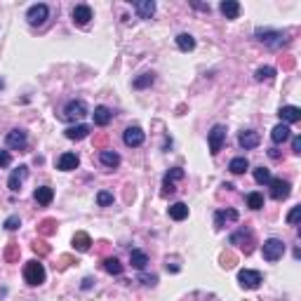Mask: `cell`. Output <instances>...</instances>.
Wrapping results in <instances>:
<instances>
[{
  "label": "cell",
  "mask_w": 301,
  "mask_h": 301,
  "mask_svg": "<svg viewBox=\"0 0 301 301\" xmlns=\"http://www.w3.org/2000/svg\"><path fill=\"white\" fill-rule=\"evenodd\" d=\"M247 205H250L252 209H261L264 207V196H261L259 190H252V193L247 196Z\"/></svg>",
  "instance_id": "obj_32"
},
{
  "label": "cell",
  "mask_w": 301,
  "mask_h": 301,
  "mask_svg": "<svg viewBox=\"0 0 301 301\" xmlns=\"http://www.w3.org/2000/svg\"><path fill=\"white\" fill-rule=\"evenodd\" d=\"M238 283H240V287H245V289H257L259 285L264 283V278H261V273H259V270L242 268L238 273Z\"/></svg>",
  "instance_id": "obj_6"
},
{
  "label": "cell",
  "mask_w": 301,
  "mask_h": 301,
  "mask_svg": "<svg viewBox=\"0 0 301 301\" xmlns=\"http://www.w3.org/2000/svg\"><path fill=\"white\" fill-rule=\"evenodd\" d=\"M153 80H155L153 73H144V75H139V78L134 80V87H136V90H144V87L153 85Z\"/></svg>",
  "instance_id": "obj_34"
},
{
  "label": "cell",
  "mask_w": 301,
  "mask_h": 301,
  "mask_svg": "<svg viewBox=\"0 0 301 301\" xmlns=\"http://www.w3.org/2000/svg\"><path fill=\"white\" fill-rule=\"evenodd\" d=\"M238 142L242 148H257L259 144H261V136H259V132H254V129H242L238 136Z\"/></svg>",
  "instance_id": "obj_13"
},
{
  "label": "cell",
  "mask_w": 301,
  "mask_h": 301,
  "mask_svg": "<svg viewBox=\"0 0 301 301\" xmlns=\"http://www.w3.org/2000/svg\"><path fill=\"white\" fill-rule=\"evenodd\" d=\"M278 116L285 120V125H287V123H299V120H301V108H299V106H283Z\"/></svg>",
  "instance_id": "obj_20"
},
{
  "label": "cell",
  "mask_w": 301,
  "mask_h": 301,
  "mask_svg": "<svg viewBox=\"0 0 301 301\" xmlns=\"http://www.w3.org/2000/svg\"><path fill=\"white\" fill-rule=\"evenodd\" d=\"M0 90H3V83H0Z\"/></svg>",
  "instance_id": "obj_48"
},
{
  "label": "cell",
  "mask_w": 301,
  "mask_h": 301,
  "mask_svg": "<svg viewBox=\"0 0 301 301\" xmlns=\"http://www.w3.org/2000/svg\"><path fill=\"white\" fill-rule=\"evenodd\" d=\"M71 14H73V21L78 26H87L90 24V19H92V10H90V5H75Z\"/></svg>",
  "instance_id": "obj_15"
},
{
  "label": "cell",
  "mask_w": 301,
  "mask_h": 301,
  "mask_svg": "<svg viewBox=\"0 0 301 301\" xmlns=\"http://www.w3.org/2000/svg\"><path fill=\"white\" fill-rule=\"evenodd\" d=\"M233 222H238V212H235V209H219L214 214L216 228H222L224 224H233Z\"/></svg>",
  "instance_id": "obj_18"
},
{
  "label": "cell",
  "mask_w": 301,
  "mask_h": 301,
  "mask_svg": "<svg viewBox=\"0 0 301 301\" xmlns=\"http://www.w3.org/2000/svg\"><path fill=\"white\" fill-rule=\"evenodd\" d=\"M231 245H238L245 254H252V250H254L252 231H250V228H240V231H235V233L231 235Z\"/></svg>",
  "instance_id": "obj_3"
},
{
  "label": "cell",
  "mask_w": 301,
  "mask_h": 301,
  "mask_svg": "<svg viewBox=\"0 0 301 301\" xmlns=\"http://www.w3.org/2000/svg\"><path fill=\"white\" fill-rule=\"evenodd\" d=\"M104 270L106 273H111V276H120V273H123V264H120L116 257H106L104 259Z\"/></svg>",
  "instance_id": "obj_30"
},
{
  "label": "cell",
  "mask_w": 301,
  "mask_h": 301,
  "mask_svg": "<svg viewBox=\"0 0 301 301\" xmlns=\"http://www.w3.org/2000/svg\"><path fill=\"white\" fill-rule=\"evenodd\" d=\"M73 245L78 252H90V247H92V238L85 233V231H78L73 235Z\"/></svg>",
  "instance_id": "obj_23"
},
{
  "label": "cell",
  "mask_w": 301,
  "mask_h": 301,
  "mask_svg": "<svg viewBox=\"0 0 301 301\" xmlns=\"http://www.w3.org/2000/svg\"><path fill=\"white\" fill-rule=\"evenodd\" d=\"M299 216H301V205H296V207H292V212L287 214V224L296 226V224H299Z\"/></svg>",
  "instance_id": "obj_41"
},
{
  "label": "cell",
  "mask_w": 301,
  "mask_h": 301,
  "mask_svg": "<svg viewBox=\"0 0 301 301\" xmlns=\"http://www.w3.org/2000/svg\"><path fill=\"white\" fill-rule=\"evenodd\" d=\"M97 203L101 205V207H106V205H111L113 203V193H108V190H101L97 196Z\"/></svg>",
  "instance_id": "obj_40"
},
{
  "label": "cell",
  "mask_w": 301,
  "mask_h": 301,
  "mask_svg": "<svg viewBox=\"0 0 301 301\" xmlns=\"http://www.w3.org/2000/svg\"><path fill=\"white\" fill-rule=\"evenodd\" d=\"M179 179H184V170L181 167H174V170H170V172L165 174V181H179Z\"/></svg>",
  "instance_id": "obj_38"
},
{
  "label": "cell",
  "mask_w": 301,
  "mask_h": 301,
  "mask_svg": "<svg viewBox=\"0 0 301 301\" xmlns=\"http://www.w3.org/2000/svg\"><path fill=\"white\" fill-rule=\"evenodd\" d=\"M3 226H5L7 231H17V228L21 226V219H19L17 214H12V216H7V219H5V224H3Z\"/></svg>",
  "instance_id": "obj_39"
},
{
  "label": "cell",
  "mask_w": 301,
  "mask_h": 301,
  "mask_svg": "<svg viewBox=\"0 0 301 301\" xmlns=\"http://www.w3.org/2000/svg\"><path fill=\"white\" fill-rule=\"evenodd\" d=\"M87 134H90V127H87V125H71V127L66 129V139H71V142H80V139H85Z\"/></svg>",
  "instance_id": "obj_22"
},
{
  "label": "cell",
  "mask_w": 301,
  "mask_h": 301,
  "mask_svg": "<svg viewBox=\"0 0 301 301\" xmlns=\"http://www.w3.org/2000/svg\"><path fill=\"white\" fill-rule=\"evenodd\" d=\"M87 116V104L83 99H73V101H68L66 108H64L62 118L64 120H80V118Z\"/></svg>",
  "instance_id": "obj_5"
},
{
  "label": "cell",
  "mask_w": 301,
  "mask_h": 301,
  "mask_svg": "<svg viewBox=\"0 0 301 301\" xmlns=\"http://www.w3.org/2000/svg\"><path fill=\"white\" fill-rule=\"evenodd\" d=\"M222 266H224V268H233V266H235V257H233V254H231V252L224 254V257H222Z\"/></svg>",
  "instance_id": "obj_42"
},
{
  "label": "cell",
  "mask_w": 301,
  "mask_h": 301,
  "mask_svg": "<svg viewBox=\"0 0 301 301\" xmlns=\"http://www.w3.org/2000/svg\"><path fill=\"white\" fill-rule=\"evenodd\" d=\"M99 160H101V165L111 167V170L120 165V155H118L116 151H111V148H101V153H99Z\"/></svg>",
  "instance_id": "obj_21"
},
{
  "label": "cell",
  "mask_w": 301,
  "mask_h": 301,
  "mask_svg": "<svg viewBox=\"0 0 301 301\" xmlns=\"http://www.w3.org/2000/svg\"><path fill=\"white\" fill-rule=\"evenodd\" d=\"M5 259H7V261H17V259H19V245H17V242H10V245H7Z\"/></svg>",
  "instance_id": "obj_36"
},
{
  "label": "cell",
  "mask_w": 301,
  "mask_h": 301,
  "mask_svg": "<svg viewBox=\"0 0 301 301\" xmlns=\"http://www.w3.org/2000/svg\"><path fill=\"white\" fill-rule=\"evenodd\" d=\"M92 116H94V125H99V127H106L113 120L111 108H106V106H97Z\"/></svg>",
  "instance_id": "obj_17"
},
{
  "label": "cell",
  "mask_w": 301,
  "mask_h": 301,
  "mask_svg": "<svg viewBox=\"0 0 301 301\" xmlns=\"http://www.w3.org/2000/svg\"><path fill=\"white\" fill-rule=\"evenodd\" d=\"M134 10H136V14H139L142 19H151V17H153V12H155V3H153V0H136Z\"/></svg>",
  "instance_id": "obj_19"
},
{
  "label": "cell",
  "mask_w": 301,
  "mask_h": 301,
  "mask_svg": "<svg viewBox=\"0 0 301 301\" xmlns=\"http://www.w3.org/2000/svg\"><path fill=\"white\" fill-rule=\"evenodd\" d=\"M123 142L127 144V146H142L144 144V129L142 127H136V125H132V127H127L123 132Z\"/></svg>",
  "instance_id": "obj_10"
},
{
  "label": "cell",
  "mask_w": 301,
  "mask_h": 301,
  "mask_svg": "<svg viewBox=\"0 0 301 301\" xmlns=\"http://www.w3.org/2000/svg\"><path fill=\"white\" fill-rule=\"evenodd\" d=\"M177 47L181 52H190V49L196 47V38L190 36V33H179L177 36Z\"/></svg>",
  "instance_id": "obj_28"
},
{
  "label": "cell",
  "mask_w": 301,
  "mask_h": 301,
  "mask_svg": "<svg viewBox=\"0 0 301 301\" xmlns=\"http://www.w3.org/2000/svg\"><path fill=\"white\" fill-rule=\"evenodd\" d=\"M254 181H257V184H268L270 181V170H266V167H257V170H254Z\"/></svg>",
  "instance_id": "obj_33"
},
{
  "label": "cell",
  "mask_w": 301,
  "mask_h": 301,
  "mask_svg": "<svg viewBox=\"0 0 301 301\" xmlns=\"http://www.w3.org/2000/svg\"><path fill=\"white\" fill-rule=\"evenodd\" d=\"M273 75H276V68H273V66L257 68V80H273Z\"/></svg>",
  "instance_id": "obj_35"
},
{
  "label": "cell",
  "mask_w": 301,
  "mask_h": 301,
  "mask_svg": "<svg viewBox=\"0 0 301 301\" xmlns=\"http://www.w3.org/2000/svg\"><path fill=\"white\" fill-rule=\"evenodd\" d=\"M12 162V155L7 153V151H0V167H7Z\"/></svg>",
  "instance_id": "obj_43"
},
{
  "label": "cell",
  "mask_w": 301,
  "mask_h": 301,
  "mask_svg": "<svg viewBox=\"0 0 301 301\" xmlns=\"http://www.w3.org/2000/svg\"><path fill=\"white\" fill-rule=\"evenodd\" d=\"M292 136V129H289V125L280 123L273 127V132H270V139H273V144H285Z\"/></svg>",
  "instance_id": "obj_16"
},
{
  "label": "cell",
  "mask_w": 301,
  "mask_h": 301,
  "mask_svg": "<svg viewBox=\"0 0 301 301\" xmlns=\"http://www.w3.org/2000/svg\"><path fill=\"white\" fill-rule=\"evenodd\" d=\"M270 198L273 200H285V198L292 193V184L287 179H270Z\"/></svg>",
  "instance_id": "obj_9"
},
{
  "label": "cell",
  "mask_w": 301,
  "mask_h": 301,
  "mask_svg": "<svg viewBox=\"0 0 301 301\" xmlns=\"http://www.w3.org/2000/svg\"><path fill=\"white\" fill-rule=\"evenodd\" d=\"M292 151H294L296 155L301 153V136H294V139H292Z\"/></svg>",
  "instance_id": "obj_45"
},
{
  "label": "cell",
  "mask_w": 301,
  "mask_h": 301,
  "mask_svg": "<svg viewBox=\"0 0 301 301\" xmlns=\"http://www.w3.org/2000/svg\"><path fill=\"white\" fill-rule=\"evenodd\" d=\"M7 146L10 148H19V151H24L26 148V142H29V139H26V132L24 129H12V132H7Z\"/></svg>",
  "instance_id": "obj_12"
},
{
  "label": "cell",
  "mask_w": 301,
  "mask_h": 301,
  "mask_svg": "<svg viewBox=\"0 0 301 301\" xmlns=\"http://www.w3.org/2000/svg\"><path fill=\"white\" fill-rule=\"evenodd\" d=\"M207 142H209V153L216 155L219 151H222L224 142H226V127H224V125H214V127H212V132H209Z\"/></svg>",
  "instance_id": "obj_7"
},
{
  "label": "cell",
  "mask_w": 301,
  "mask_h": 301,
  "mask_svg": "<svg viewBox=\"0 0 301 301\" xmlns=\"http://www.w3.org/2000/svg\"><path fill=\"white\" fill-rule=\"evenodd\" d=\"M24 280L31 285V287L43 285L45 283V266L40 264V261H36V259H31V261L24 266Z\"/></svg>",
  "instance_id": "obj_1"
},
{
  "label": "cell",
  "mask_w": 301,
  "mask_h": 301,
  "mask_svg": "<svg viewBox=\"0 0 301 301\" xmlns=\"http://www.w3.org/2000/svg\"><path fill=\"white\" fill-rule=\"evenodd\" d=\"M139 280H142L144 285H151V287H153V285L158 283V276H142Z\"/></svg>",
  "instance_id": "obj_44"
},
{
  "label": "cell",
  "mask_w": 301,
  "mask_h": 301,
  "mask_svg": "<svg viewBox=\"0 0 301 301\" xmlns=\"http://www.w3.org/2000/svg\"><path fill=\"white\" fill-rule=\"evenodd\" d=\"M26 177H29V167H26V165H19L17 170H12V174H10V179H7L10 190H19V188H21V184H24Z\"/></svg>",
  "instance_id": "obj_11"
},
{
  "label": "cell",
  "mask_w": 301,
  "mask_h": 301,
  "mask_svg": "<svg viewBox=\"0 0 301 301\" xmlns=\"http://www.w3.org/2000/svg\"><path fill=\"white\" fill-rule=\"evenodd\" d=\"M33 198H36L38 205H49L52 203V198H54V190L49 188V186H40V188H36Z\"/></svg>",
  "instance_id": "obj_24"
},
{
  "label": "cell",
  "mask_w": 301,
  "mask_h": 301,
  "mask_svg": "<svg viewBox=\"0 0 301 301\" xmlns=\"http://www.w3.org/2000/svg\"><path fill=\"white\" fill-rule=\"evenodd\" d=\"M49 17V7L43 5V3H38V5H31L29 7V12H26V19H29V24L31 26H40L45 24Z\"/></svg>",
  "instance_id": "obj_8"
},
{
  "label": "cell",
  "mask_w": 301,
  "mask_h": 301,
  "mask_svg": "<svg viewBox=\"0 0 301 301\" xmlns=\"http://www.w3.org/2000/svg\"><path fill=\"white\" fill-rule=\"evenodd\" d=\"M38 233L43 235V238L54 235L57 233V222H54V219H43V222L38 224Z\"/></svg>",
  "instance_id": "obj_29"
},
{
  "label": "cell",
  "mask_w": 301,
  "mask_h": 301,
  "mask_svg": "<svg viewBox=\"0 0 301 301\" xmlns=\"http://www.w3.org/2000/svg\"><path fill=\"white\" fill-rule=\"evenodd\" d=\"M219 10H222V14L226 19H235L240 14V5L235 3V0H224L222 5H219Z\"/></svg>",
  "instance_id": "obj_25"
},
{
  "label": "cell",
  "mask_w": 301,
  "mask_h": 301,
  "mask_svg": "<svg viewBox=\"0 0 301 301\" xmlns=\"http://www.w3.org/2000/svg\"><path fill=\"white\" fill-rule=\"evenodd\" d=\"M261 254H264L266 261H278L285 254V242L278 238H268L264 242V247H261Z\"/></svg>",
  "instance_id": "obj_4"
},
{
  "label": "cell",
  "mask_w": 301,
  "mask_h": 301,
  "mask_svg": "<svg viewBox=\"0 0 301 301\" xmlns=\"http://www.w3.org/2000/svg\"><path fill=\"white\" fill-rule=\"evenodd\" d=\"M254 36H257L264 45H268V47H283V45H287V38L283 36V31H273V29H257Z\"/></svg>",
  "instance_id": "obj_2"
},
{
  "label": "cell",
  "mask_w": 301,
  "mask_h": 301,
  "mask_svg": "<svg viewBox=\"0 0 301 301\" xmlns=\"http://www.w3.org/2000/svg\"><path fill=\"white\" fill-rule=\"evenodd\" d=\"M205 301H207V299H205ZM209 301H216V299H209Z\"/></svg>",
  "instance_id": "obj_47"
},
{
  "label": "cell",
  "mask_w": 301,
  "mask_h": 301,
  "mask_svg": "<svg viewBox=\"0 0 301 301\" xmlns=\"http://www.w3.org/2000/svg\"><path fill=\"white\" fill-rule=\"evenodd\" d=\"M78 165H80V158L75 153H64L57 160V170H62V172H71V170H75Z\"/></svg>",
  "instance_id": "obj_14"
},
{
  "label": "cell",
  "mask_w": 301,
  "mask_h": 301,
  "mask_svg": "<svg viewBox=\"0 0 301 301\" xmlns=\"http://www.w3.org/2000/svg\"><path fill=\"white\" fill-rule=\"evenodd\" d=\"M33 252L45 257V254H49V245L45 242V240H36V242H33Z\"/></svg>",
  "instance_id": "obj_37"
},
{
  "label": "cell",
  "mask_w": 301,
  "mask_h": 301,
  "mask_svg": "<svg viewBox=\"0 0 301 301\" xmlns=\"http://www.w3.org/2000/svg\"><path fill=\"white\" fill-rule=\"evenodd\" d=\"M129 264L134 266L136 270H144L148 264V257L142 252V250H132V252H129Z\"/></svg>",
  "instance_id": "obj_27"
},
{
  "label": "cell",
  "mask_w": 301,
  "mask_h": 301,
  "mask_svg": "<svg viewBox=\"0 0 301 301\" xmlns=\"http://www.w3.org/2000/svg\"><path fill=\"white\" fill-rule=\"evenodd\" d=\"M250 167V162H247V158H233L231 160V165H228V170L233 174H242Z\"/></svg>",
  "instance_id": "obj_31"
},
{
  "label": "cell",
  "mask_w": 301,
  "mask_h": 301,
  "mask_svg": "<svg viewBox=\"0 0 301 301\" xmlns=\"http://www.w3.org/2000/svg\"><path fill=\"white\" fill-rule=\"evenodd\" d=\"M170 216H172L174 222H184L186 216H188V205H186V203L170 205Z\"/></svg>",
  "instance_id": "obj_26"
},
{
  "label": "cell",
  "mask_w": 301,
  "mask_h": 301,
  "mask_svg": "<svg viewBox=\"0 0 301 301\" xmlns=\"http://www.w3.org/2000/svg\"><path fill=\"white\" fill-rule=\"evenodd\" d=\"M92 283H94L92 278H85V280H83V289H90L92 287Z\"/></svg>",
  "instance_id": "obj_46"
}]
</instances>
